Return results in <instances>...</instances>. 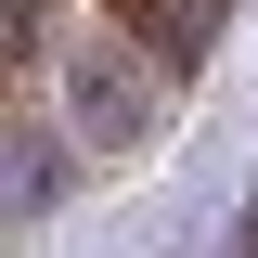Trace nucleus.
I'll return each mask as SVG.
<instances>
[{
	"label": "nucleus",
	"instance_id": "1",
	"mask_svg": "<svg viewBox=\"0 0 258 258\" xmlns=\"http://www.w3.org/2000/svg\"><path fill=\"white\" fill-rule=\"evenodd\" d=\"M64 103H78V142H91V155H155L168 142V78L129 52V26L64 52Z\"/></svg>",
	"mask_w": 258,
	"mask_h": 258
},
{
	"label": "nucleus",
	"instance_id": "2",
	"mask_svg": "<svg viewBox=\"0 0 258 258\" xmlns=\"http://www.w3.org/2000/svg\"><path fill=\"white\" fill-rule=\"evenodd\" d=\"M103 13H116L155 64H207V52H220V26H232V0H103Z\"/></svg>",
	"mask_w": 258,
	"mask_h": 258
},
{
	"label": "nucleus",
	"instance_id": "3",
	"mask_svg": "<svg viewBox=\"0 0 258 258\" xmlns=\"http://www.w3.org/2000/svg\"><path fill=\"white\" fill-rule=\"evenodd\" d=\"M52 207H64V142H52V116L26 103V116H13V220L39 232Z\"/></svg>",
	"mask_w": 258,
	"mask_h": 258
},
{
	"label": "nucleus",
	"instance_id": "4",
	"mask_svg": "<svg viewBox=\"0 0 258 258\" xmlns=\"http://www.w3.org/2000/svg\"><path fill=\"white\" fill-rule=\"evenodd\" d=\"M245 245H258V181H245Z\"/></svg>",
	"mask_w": 258,
	"mask_h": 258
}]
</instances>
